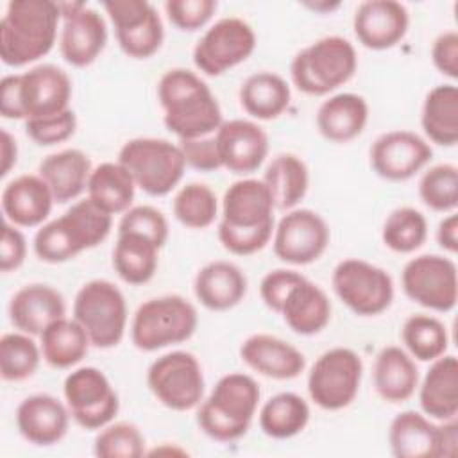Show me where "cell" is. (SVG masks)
I'll return each mask as SVG.
<instances>
[{
	"instance_id": "cell-1",
	"label": "cell",
	"mask_w": 458,
	"mask_h": 458,
	"mask_svg": "<svg viewBox=\"0 0 458 458\" xmlns=\"http://www.w3.org/2000/svg\"><path fill=\"white\" fill-rule=\"evenodd\" d=\"M274 200L261 179L234 181L222 197L218 240L236 256H250L272 240Z\"/></svg>"
},
{
	"instance_id": "cell-2",
	"label": "cell",
	"mask_w": 458,
	"mask_h": 458,
	"mask_svg": "<svg viewBox=\"0 0 458 458\" xmlns=\"http://www.w3.org/2000/svg\"><path fill=\"white\" fill-rule=\"evenodd\" d=\"M163 123L179 140L211 136L222 125V109L211 88L188 68H170L157 82Z\"/></svg>"
},
{
	"instance_id": "cell-3",
	"label": "cell",
	"mask_w": 458,
	"mask_h": 458,
	"mask_svg": "<svg viewBox=\"0 0 458 458\" xmlns=\"http://www.w3.org/2000/svg\"><path fill=\"white\" fill-rule=\"evenodd\" d=\"M61 21L54 0H13L0 20V59L5 66H27L47 55Z\"/></svg>"
},
{
	"instance_id": "cell-4",
	"label": "cell",
	"mask_w": 458,
	"mask_h": 458,
	"mask_svg": "<svg viewBox=\"0 0 458 458\" xmlns=\"http://www.w3.org/2000/svg\"><path fill=\"white\" fill-rule=\"evenodd\" d=\"M113 215L88 197L72 204L61 216L43 224L32 240L36 256L45 263H64L100 245L111 233Z\"/></svg>"
},
{
	"instance_id": "cell-5",
	"label": "cell",
	"mask_w": 458,
	"mask_h": 458,
	"mask_svg": "<svg viewBox=\"0 0 458 458\" xmlns=\"http://www.w3.org/2000/svg\"><path fill=\"white\" fill-rule=\"evenodd\" d=\"M259 385L243 372L222 376L197 406V424L216 442H236L247 435L259 406Z\"/></svg>"
},
{
	"instance_id": "cell-6",
	"label": "cell",
	"mask_w": 458,
	"mask_h": 458,
	"mask_svg": "<svg viewBox=\"0 0 458 458\" xmlns=\"http://www.w3.org/2000/svg\"><path fill=\"white\" fill-rule=\"evenodd\" d=\"M356 68L354 45L342 36H324L293 55L290 77L299 91L324 97L349 82Z\"/></svg>"
},
{
	"instance_id": "cell-7",
	"label": "cell",
	"mask_w": 458,
	"mask_h": 458,
	"mask_svg": "<svg viewBox=\"0 0 458 458\" xmlns=\"http://www.w3.org/2000/svg\"><path fill=\"white\" fill-rule=\"evenodd\" d=\"M197 324V310L182 295L150 297L132 315L131 342L143 352H154L190 340Z\"/></svg>"
},
{
	"instance_id": "cell-8",
	"label": "cell",
	"mask_w": 458,
	"mask_h": 458,
	"mask_svg": "<svg viewBox=\"0 0 458 458\" xmlns=\"http://www.w3.org/2000/svg\"><path fill=\"white\" fill-rule=\"evenodd\" d=\"M118 163L132 175L136 188L150 197L170 193L186 170L179 145L148 136L127 140L118 152Z\"/></svg>"
},
{
	"instance_id": "cell-9",
	"label": "cell",
	"mask_w": 458,
	"mask_h": 458,
	"mask_svg": "<svg viewBox=\"0 0 458 458\" xmlns=\"http://www.w3.org/2000/svg\"><path fill=\"white\" fill-rule=\"evenodd\" d=\"M73 318L97 349L116 347L127 329V302L122 290L107 279H91L73 301Z\"/></svg>"
},
{
	"instance_id": "cell-10",
	"label": "cell",
	"mask_w": 458,
	"mask_h": 458,
	"mask_svg": "<svg viewBox=\"0 0 458 458\" xmlns=\"http://www.w3.org/2000/svg\"><path fill=\"white\" fill-rule=\"evenodd\" d=\"M388 444L397 458H453L458 453V420L437 424L420 411L404 410L390 422Z\"/></svg>"
},
{
	"instance_id": "cell-11",
	"label": "cell",
	"mask_w": 458,
	"mask_h": 458,
	"mask_svg": "<svg viewBox=\"0 0 458 458\" xmlns=\"http://www.w3.org/2000/svg\"><path fill=\"white\" fill-rule=\"evenodd\" d=\"M361 376V356L349 347H333L322 352L308 372L310 399L327 411L344 410L356 399Z\"/></svg>"
},
{
	"instance_id": "cell-12",
	"label": "cell",
	"mask_w": 458,
	"mask_h": 458,
	"mask_svg": "<svg viewBox=\"0 0 458 458\" xmlns=\"http://www.w3.org/2000/svg\"><path fill=\"white\" fill-rule=\"evenodd\" d=\"M147 386L168 410L188 411L204 399L206 381L199 360L188 351H170L147 370Z\"/></svg>"
},
{
	"instance_id": "cell-13",
	"label": "cell",
	"mask_w": 458,
	"mask_h": 458,
	"mask_svg": "<svg viewBox=\"0 0 458 458\" xmlns=\"http://www.w3.org/2000/svg\"><path fill=\"white\" fill-rule=\"evenodd\" d=\"M336 297L360 317H376L386 311L394 301L390 274L365 259H342L331 276Z\"/></svg>"
},
{
	"instance_id": "cell-14",
	"label": "cell",
	"mask_w": 458,
	"mask_h": 458,
	"mask_svg": "<svg viewBox=\"0 0 458 458\" xmlns=\"http://www.w3.org/2000/svg\"><path fill=\"white\" fill-rule=\"evenodd\" d=\"M64 403L82 429H102L114 420L120 399L107 376L97 367H79L63 383Z\"/></svg>"
},
{
	"instance_id": "cell-15",
	"label": "cell",
	"mask_w": 458,
	"mask_h": 458,
	"mask_svg": "<svg viewBox=\"0 0 458 458\" xmlns=\"http://www.w3.org/2000/svg\"><path fill=\"white\" fill-rule=\"evenodd\" d=\"M404 295L419 306L447 313L458 301V272L451 258L420 254L411 258L401 272Z\"/></svg>"
},
{
	"instance_id": "cell-16",
	"label": "cell",
	"mask_w": 458,
	"mask_h": 458,
	"mask_svg": "<svg viewBox=\"0 0 458 458\" xmlns=\"http://www.w3.org/2000/svg\"><path fill=\"white\" fill-rule=\"evenodd\" d=\"M256 48L254 29L238 16L215 21L193 47V63L208 77H218L247 61Z\"/></svg>"
},
{
	"instance_id": "cell-17",
	"label": "cell",
	"mask_w": 458,
	"mask_h": 458,
	"mask_svg": "<svg viewBox=\"0 0 458 458\" xmlns=\"http://www.w3.org/2000/svg\"><path fill=\"white\" fill-rule=\"evenodd\" d=\"M118 47L132 59H148L163 45L165 29L157 9L147 0H109L102 4Z\"/></svg>"
},
{
	"instance_id": "cell-18",
	"label": "cell",
	"mask_w": 458,
	"mask_h": 458,
	"mask_svg": "<svg viewBox=\"0 0 458 458\" xmlns=\"http://www.w3.org/2000/svg\"><path fill=\"white\" fill-rule=\"evenodd\" d=\"M331 240L326 220L313 209H290L276 224L274 254L288 265H310L327 250Z\"/></svg>"
},
{
	"instance_id": "cell-19",
	"label": "cell",
	"mask_w": 458,
	"mask_h": 458,
	"mask_svg": "<svg viewBox=\"0 0 458 458\" xmlns=\"http://www.w3.org/2000/svg\"><path fill=\"white\" fill-rule=\"evenodd\" d=\"M61 11L59 52L61 57L84 68L98 59L107 43V25L104 16L84 2H57Z\"/></svg>"
},
{
	"instance_id": "cell-20",
	"label": "cell",
	"mask_w": 458,
	"mask_h": 458,
	"mask_svg": "<svg viewBox=\"0 0 458 458\" xmlns=\"http://www.w3.org/2000/svg\"><path fill=\"white\" fill-rule=\"evenodd\" d=\"M372 170L385 181L401 182L419 174L433 157V148L411 131H388L377 136L369 150Z\"/></svg>"
},
{
	"instance_id": "cell-21",
	"label": "cell",
	"mask_w": 458,
	"mask_h": 458,
	"mask_svg": "<svg viewBox=\"0 0 458 458\" xmlns=\"http://www.w3.org/2000/svg\"><path fill=\"white\" fill-rule=\"evenodd\" d=\"M72 79L55 64H38L18 73V104L21 120L45 118L70 109Z\"/></svg>"
},
{
	"instance_id": "cell-22",
	"label": "cell",
	"mask_w": 458,
	"mask_h": 458,
	"mask_svg": "<svg viewBox=\"0 0 458 458\" xmlns=\"http://www.w3.org/2000/svg\"><path fill=\"white\" fill-rule=\"evenodd\" d=\"M410 27V13L395 0L361 2L352 16V30L369 50H388L401 43Z\"/></svg>"
},
{
	"instance_id": "cell-23",
	"label": "cell",
	"mask_w": 458,
	"mask_h": 458,
	"mask_svg": "<svg viewBox=\"0 0 458 458\" xmlns=\"http://www.w3.org/2000/svg\"><path fill=\"white\" fill-rule=\"evenodd\" d=\"M222 168L247 175L256 172L268 154V136L261 125L245 118L222 122L215 132Z\"/></svg>"
},
{
	"instance_id": "cell-24",
	"label": "cell",
	"mask_w": 458,
	"mask_h": 458,
	"mask_svg": "<svg viewBox=\"0 0 458 458\" xmlns=\"http://www.w3.org/2000/svg\"><path fill=\"white\" fill-rule=\"evenodd\" d=\"M70 419L66 403L50 394H32L16 408V428L20 435L39 447L61 442L68 433Z\"/></svg>"
},
{
	"instance_id": "cell-25",
	"label": "cell",
	"mask_w": 458,
	"mask_h": 458,
	"mask_svg": "<svg viewBox=\"0 0 458 458\" xmlns=\"http://www.w3.org/2000/svg\"><path fill=\"white\" fill-rule=\"evenodd\" d=\"M7 313L16 331L39 336L54 320L66 317V304L63 293L54 286L30 283L13 293Z\"/></svg>"
},
{
	"instance_id": "cell-26",
	"label": "cell",
	"mask_w": 458,
	"mask_h": 458,
	"mask_svg": "<svg viewBox=\"0 0 458 458\" xmlns=\"http://www.w3.org/2000/svg\"><path fill=\"white\" fill-rule=\"evenodd\" d=\"M240 358L259 376L279 381L301 376L306 367V358L295 345L267 333L250 335L240 347Z\"/></svg>"
},
{
	"instance_id": "cell-27",
	"label": "cell",
	"mask_w": 458,
	"mask_h": 458,
	"mask_svg": "<svg viewBox=\"0 0 458 458\" xmlns=\"http://www.w3.org/2000/svg\"><path fill=\"white\" fill-rule=\"evenodd\" d=\"M2 211L18 227H38L48 218L54 195L39 174H21L2 190Z\"/></svg>"
},
{
	"instance_id": "cell-28",
	"label": "cell",
	"mask_w": 458,
	"mask_h": 458,
	"mask_svg": "<svg viewBox=\"0 0 458 458\" xmlns=\"http://www.w3.org/2000/svg\"><path fill=\"white\" fill-rule=\"evenodd\" d=\"M197 301L211 311H227L238 306L247 293V277L231 261L216 259L206 263L193 279Z\"/></svg>"
},
{
	"instance_id": "cell-29",
	"label": "cell",
	"mask_w": 458,
	"mask_h": 458,
	"mask_svg": "<svg viewBox=\"0 0 458 458\" xmlns=\"http://www.w3.org/2000/svg\"><path fill=\"white\" fill-rule=\"evenodd\" d=\"M429 369L419 383V404L433 420H447L458 415V360L442 354L429 361Z\"/></svg>"
},
{
	"instance_id": "cell-30",
	"label": "cell",
	"mask_w": 458,
	"mask_h": 458,
	"mask_svg": "<svg viewBox=\"0 0 458 458\" xmlns=\"http://www.w3.org/2000/svg\"><path fill=\"white\" fill-rule=\"evenodd\" d=\"M91 170V159L81 148H63L48 154L38 166V174L48 184L57 204L75 200L86 191Z\"/></svg>"
},
{
	"instance_id": "cell-31",
	"label": "cell",
	"mask_w": 458,
	"mask_h": 458,
	"mask_svg": "<svg viewBox=\"0 0 458 458\" xmlns=\"http://www.w3.org/2000/svg\"><path fill=\"white\" fill-rule=\"evenodd\" d=\"M315 122L322 138L347 143L363 132L369 122V104L358 93H336L318 106Z\"/></svg>"
},
{
	"instance_id": "cell-32",
	"label": "cell",
	"mask_w": 458,
	"mask_h": 458,
	"mask_svg": "<svg viewBox=\"0 0 458 458\" xmlns=\"http://www.w3.org/2000/svg\"><path fill=\"white\" fill-rule=\"evenodd\" d=\"M279 315L293 333L313 336L329 324L331 301L318 284L304 277L290 290Z\"/></svg>"
},
{
	"instance_id": "cell-33",
	"label": "cell",
	"mask_w": 458,
	"mask_h": 458,
	"mask_svg": "<svg viewBox=\"0 0 458 458\" xmlns=\"http://www.w3.org/2000/svg\"><path fill=\"white\" fill-rule=\"evenodd\" d=\"M372 377L377 395L392 404L408 401L420 381L415 360L397 345H386L377 352Z\"/></svg>"
},
{
	"instance_id": "cell-34",
	"label": "cell",
	"mask_w": 458,
	"mask_h": 458,
	"mask_svg": "<svg viewBox=\"0 0 458 458\" xmlns=\"http://www.w3.org/2000/svg\"><path fill=\"white\" fill-rule=\"evenodd\" d=\"M240 106L254 120H276L290 106L292 91L288 82L274 72H256L240 86Z\"/></svg>"
},
{
	"instance_id": "cell-35",
	"label": "cell",
	"mask_w": 458,
	"mask_h": 458,
	"mask_svg": "<svg viewBox=\"0 0 458 458\" xmlns=\"http://www.w3.org/2000/svg\"><path fill=\"white\" fill-rule=\"evenodd\" d=\"M261 181L268 188L276 209L290 211L308 193L310 170L302 157L292 152H283L272 157Z\"/></svg>"
},
{
	"instance_id": "cell-36",
	"label": "cell",
	"mask_w": 458,
	"mask_h": 458,
	"mask_svg": "<svg viewBox=\"0 0 458 458\" xmlns=\"http://www.w3.org/2000/svg\"><path fill=\"white\" fill-rule=\"evenodd\" d=\"M420 125L426 138L440 147L458 143V88L454 84H438L428 91Z\"/></svg>"
},
{
	"instance_id": "cell-37",
	"label": "cell",
	"mask_w": 458,
	"mask_h": 458,
	"mask_svg": "<svg viewBox=\"0 0 458 458\" xmlns=\"http://www.w3.org/2000/svg\"><path fill=\"white\" fill-rule=\"evenodd\" d=\"M91 342L84 327L72 317L54 320L39 335L43 360L54 369H72L88 354Z\"/></svg>"
},
{
	"instance_id": "cell-38",
	"label": "cell",
	"mask_w": 458,
	"mask_h": 458,
	"mask_svg": "<svg viewBox=\"0 0 458 458\" xmlns=\"http://www.w3.org/2000/svg\"><path fill=\"white\" fill-rule=\"evenodd\" d=\"M86 191L88 199L100 209L109 215H118L132 208L136 182L118 161H104L91 170Z\"/></svg>"
},
{
	"instance_id": "cell-39",
	"label": "cell",
	"mask_w": 458,
	"mask_h": 458,
	"mask_svg": "<svg viewBox=\"0 0 458 458\" xmlns=\"http://www.w3.org/2000/svg\"><path fill=\"white\" fill-rule=\"evenodd\" d=\"M159 247L138 233H118L113 249V268L127 284H145L157 270Z\"/></svg>"
},
{
	"instance_id": "cell-40",
	"label": "cell",
	"mask_w": 458,
	"mask_h": 458,
	"mask_svg": "<svg viewBox=\"0 0 458 458\" xmlns=\"http://www.w3.org/2000/svg\"><path fill=\"white\" fill-rule=\"evenodd\" d=\"M310 415V404L304 397L295 392H279L263 403L258 420L267 437L286 440L304 431Z\"/></svg>"
},
{
	"instance_id": "cell-41",
	"label": "cell",
	"mask_w": 458,
	"mask_h": 458,
	"mask_svg": "<svg viewBox=\"0 0 458 458\" xmlns=\"http://www.w3.org/2000/svg\"><path fill=\"white\" fill-rule=\"evenodd\" d=\"M406 352L419 361H433L447 352L449 335L445 324L426 313L410 315L401 327Z\"/></svg>"
},
{
	"instance_id": "cell-42",
	"label": "cell",
	"mask_w": 458,
	"mask_h": 458,
	"mask_svg": "<svg viewBox=\"0 0 458 458\" xmlns=\"http://www.w3.org/2000/svg\"><path fill=\"white\" fill-rule=\"evenodd\" d=\"M41 347L27 333H5L0 338V376L4 381L18 383L32 377L39 367Z\"/></svg>"
},
{
	"instance_id": "cell-43",
	"label": "cell",
	"mask_w": 458,
	"mask_h": 458,
	"mask_svg": "<svg viewBox=\"0 0 458 458\" xmlns=\"http://www.w3.org/2000/svg\"><path fill=\"white\" fill-rule=\"evenodd\" d=\"M428 238L426 216L410 206L395 208L383 222L381 240L385 247L399 254L415 252Z\"/></svg>"
},
{
	"instance_id": "cell-44",
	"label": "cell",
	"mask_w": 458,
	"mask_h": 458,
	"mask_svg": "<svg viewBox=\"0 0 458 458\" xmlns=\"http://www.w3.org/2000/svg\"><path fill=\"white\" fill-rule=\"evenodd\" d=\"M174 216L190 229H206L218 216V199L204 182H188L174 197Z\"/></svg>"
},
{
	"instance_id": "cell-45",
	"label": "cell",
	"mask_w": 458,
	"mask_h": 458,
	"mask_svg": "<svg viewBox=\"0 0 458 458\" xmlns=\"http://www.w3.org/2000/svg\"><path fill=\"white\" fill-rule=\"evenodd\" d=\"M419 197L437 213H453L458 208V168L451 163L429 166L419 181Z\"/></svg>"
},
{
	"instance_id": "cell-46",
	"label": "cell",
	"mask_w": 458,
	"mask_h": 458,
	"mask_svg": "<svg viewBox=\"0 0 458 458\" xmlns=\"http://www.w3.org/2000/svg\"><path fill=\"white\" fill-rule=\"evenodd\" d=\"M93 454L98 458H140L147 454L145 437L136 424L113 420L98 429L93 440Z\"/></svg>"
},
{
	"instance_id": "cell-47",
	"label": "cell",
	"mask_w": 458,
	"mask_h": 458,
	"mask_svg": "<svg viewBox=\"0 0 458 458\" xmlns=\"http://www.w3.org/2000/svg\"><path fill=\"white\" fill-rule=\"evenodd\" d=\"M118 233L143 234L161 249L168 240V222L166 216L154 206H132L122 215L118 222Z\"/></svg>"
},
{
	"instance_id": "cell-48",
	"label": "cell",
	"mask_w": 458,
	"mask_h": 458,
	"mask_svg": "<svg viewBox=\"0 0 458 458\" xmlns=\"http://www.w3.org/2000/svg\"><path fill=\"white\" fill-rule=\"evenodd\" d=\"M77 116L73 109H66L63 113L34 118L25 122V134L39 147H50L66 141L75 134Z\"/></svg>"
},
{
	"instance_id": "cell-49",
	"label": "cell",
	"mask_w": 458,
	"mask_h": 458,
	"mask_svg": "<svg viewBox=\"0 0 458 458\" xmlns=\"http://www.w3.org/2000/svg\"><path fill=\"white\" fill-rule=\"evenodd\" d=\"M218 4L215 0H166L165 13L179 30H199L215 14Z\"/></svg>"
},
{
	"instance_id": "cell-50",
	"label": "cell",
	"mask_w": 458,
	"mask_h": 458,
	"mask_svg": "<svg viewBox=\"0 0 458 458\" xmlns=\"http://www.w3.org/2000/svg\"><path fill=\"white\" fill-rule=\"evenodd\" d=\"M302 279H304V276L301 272L290 270V268H276V270L267 272L259 283L261 301L265 302V306L268 310L279 313L281 304L286 299V295L290 293V290Z\"/></svg>"
},
{
	"instance_id": "cell-51",
	"label": "cell",
	"mask_w": 458,
	"mask_h": 458,
	"mask_svg": "<svg viewBox=\"0 0 458 458\" xmlns=\"http://www.w3.org/2000/svg\"><path fill=\"white\" fill-rule=\"evenodd\" d=\"M179 148L184 156L186 166H191L199 172H215L222 168L215 134L195 140H179Z\"/></svg>"
},
{
	"instance_id": "cell-52",
	"label": "cell",
	"mask_w": 458,
	"mask_h": 458,
	"mask_svg": "<svg viewBox=\"0 0 458 458\" xmlns=\"http://www.w3.org/2000/svg\"><path fill=\"white\" fill-rule=\"evenodd\" d=\"M27 256V240L18 225L4 222L2 243H0V270L4 274L18 270Z\"/></svg>"
},
{
	"instance_id": "cell-53",
	"label": "cell",
	"mask_w": 458,
	"mask_h": 458,
	"mask_svg": "<svg viewBox=\"0 0 458 458\" xmlns=\"http://www.w3.org/2000/svg\"><path fill=\"white\" fill-rule=\"evenodd\" d=\"M433 66L445 77L458 79V32L445 30L438 34L431 45Z\"/></svg>"
},
{
	"instance_id": "cell-54",
	"label": "cell",
	"mask_w": 458,
	"mask_h": 458,
	"mask_svg": "<svg viewBox=\"0 0 458 458\" xmlns=\"http://www.w3.org/2000/svg\"><path fill=\"white\" fill-rule=\"evenodd\" d=\"M0 114L7 120H21L18 104V73L4 75L0 81Z\"/></svg>"
},
{
	"instance_id": "cell-55",
	"label": "cell",
	"mask_w": 458,
	"mask_h": 458,
	"mask_svg": "<svg viewBox=\"0 0 458 458\" xmlns=\"http://www.w3.org/2000/svg\"><path fill=\"white\" fill-rule=\"evenodd\" d=\"M437 242L445 252L456 254V250H458V215L454 211L447 213L440 220V224L437 227Z\"/></svg>"
},
{
	"instance_id": "cell-56",
	"label": "cell",
	"mask_w": 458,
	"mask_h": 458,
	"mask_svg": "<svg viewBox=\"0 0 458 458\" xmlns=\"http://www.w3.org/2000/svg\"><path fill=\"white\" fill-rule=\"evenodd\" d=\"M0 156H2V175H7L11 172V168L16 165L18 161V145L16 140L11 136L9 131L2 129L0 132Z\"/></svg>"
},
{
	"instance_id": "cell-57",
	"label": "cell",
	"mask_w": 458,
	"mask_h": 458,
	"mask_svg": "<svg viewBox=\"0 0 458 458\" xmlns=\"http://www.w3.org/2000/svg\"><path fill=\"white\" fill-rule=\"evenodd\" d=\"M302 5L315 11V13H333L342 4L340 2H331V0H317V2H302Z\"/></svg>"
}]
</instances>
